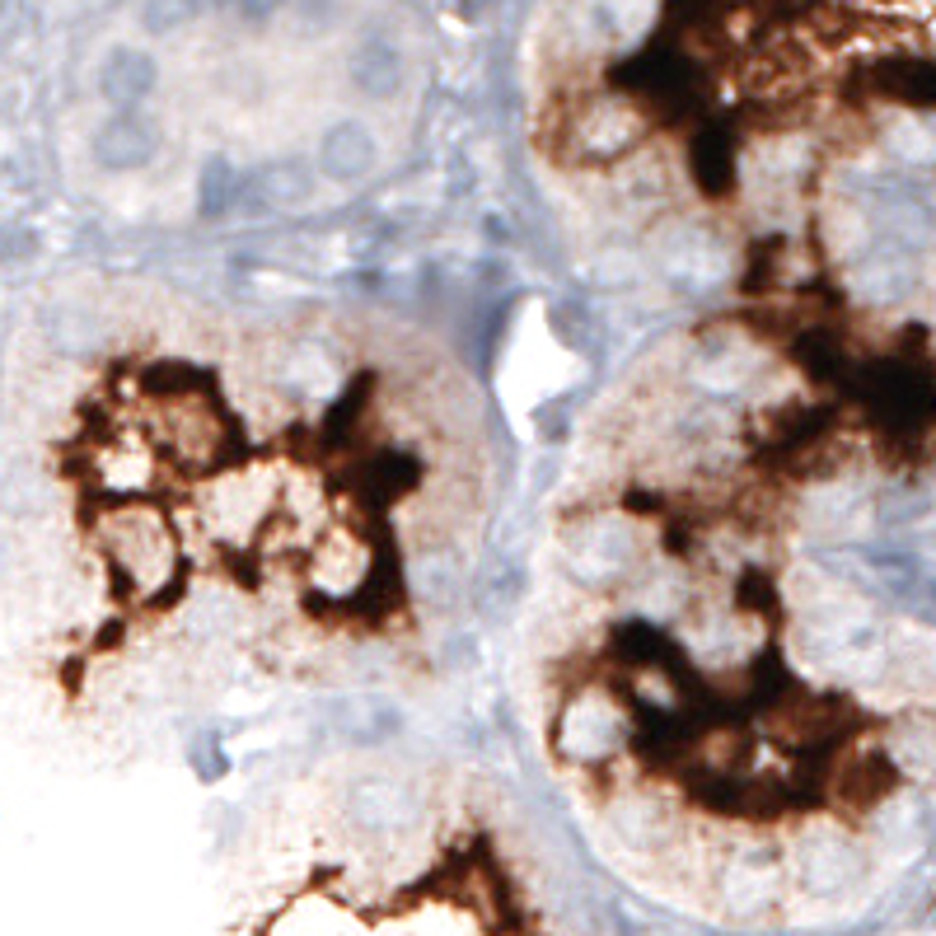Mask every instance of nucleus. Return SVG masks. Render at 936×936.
<instances>
[{"instance_id":"obj_2","label":"nucleus","mask_w":936,"mask_h":936,"mask_svg":"<svg viewBox=\"0 0 936 936\" xmlns=\"http://www.w3.org/2000/svg\"><path fill=\"white\" fill-rule=\"evenodd\" d=\"M159 146H165V131H159L155 118H146V112H118V118H108L99 131H95V141H89V150H95V159L104 169L112 174H131V169H146L150 159L159 155Z\"/></svg>"},{"instance_id":"obj_5","label":"nucleus","mask_w":936,"mask_h":936,"mask_svg":"<svg viewBox=\"0 0 936 936\" xmlns=\"http://www.w3.org/2000/svg\"><path fill=\"white\" fill-rule=\"evenodd\" d=\"M352 80L361 95L371 99H394L403 80H407V66H403V52L394 48L390 38H365L356 57H352Z\"/></svg>"},{"instance_id":"obj_10","label":"nucleus","mask_w":936,"mask_h":936,"mask_svg":"<svg viewBox=\"0 0 936 936\" xmlns=\"http://www.w3.org/2000/svg\"><path fill=\"white\" fill-rule=\"evenodd\" d=\"M235 6H239L244 19H272V14L286 6V0H235Z\"/></svg>"},{"instance_id":"obj_8","label":"nucleus","mask_w":936,"mask_h":936,"mask_svg":"<svg viewBox=\"0 0 936 936\" xmlns=\"http://www.w3.org/2000/svg\"><path fill=\"white\" fill-rule=\"evenodd\" d=\"M693 178L707 193L730 188V178H736V155H730V146L721 141V136H702V141L693 146Z\"/></svg>"},{"instance_id":"obj_4","label":"nucleus","mask_w":936,"mask_h":936,"mask_svg":"<svg viewBox=\"0 0 936 936\" xmlns=\"http://www.w3.org/2000/svg\"><path fill=\"white\" fill-rule=\"evenodd\" d=\"M159 80V66L141 48H112L99 66V95L118 108H136Z\"/></svg>"},{"instance_id":"obj_6","label":"nucleus","mask_w":936,"mask_h":936,"mask_svg":"<svg viewBox=\"0 0 936 936\" xmlns=\"http://www.w3.org/2000/svg\"><path fill=\"white\" fill-rule=\"evenodd\" d=\"M235 193H239V174L225 155H211L207 165H201V178H197V216L201 220H220L225 211L235 207Z\"/></svg>"},{"instance_id":"obj_9","label":"nucleus","mask_w":936,"mask_h":936,"mask_svg":"<svg viewBox=\"0 0 936 936\" xmlns=\"http://www.w3.org/2000/svg\"><path fill=\"white\" fill-rule=\"evenodd\" d=\"M201 14V0H146V10H141V24L150 33H178V29H188L193 19Z\"/></svg>"},{"instance_id":"obj_3","label":"nucleus","mask_w":936,"mask_h":936,"mask_svg":"<svg viewBox=\"0 0 936 936\" xmlns=\"http://www.w3.org/2000/svg\"><path fill=\"white\" fill-rule=\"evenodd\" d=\"M375 155H380V146H375L371 127L356 118H342L324 131V141H318V174L333 183H356L375 169Z\"/></svg>"},{"instance_id":"obj_7","label":"nucleus","mask_w":936,"mask_h":936,"mask_svg":"<svg viewBox=\"0 0 936 936\" xmlns=\"http://www.w3.org/2000/svg\"><path fill=\"white\" fill-rule=\"evenodd\" d=\"M258 188L272 207H300L314 193V174L300 165V159H272L258 174Z\"/></svg>"},{"instance_id":"obj_1","label":"nucleus","mask_w":936,"mask_h":936,"mask_svg":"<svg viewBox=\"0 0 936 936\" xmlns=\"http://www.w3.org/2000/svg\"><path fill=\"white\" fill-rule=\"evenodd\" d=\"M108 558L136 595H155L178 572V543L169 524L150 511H118L108 524Z\"/></svg>"}]
</instances>
